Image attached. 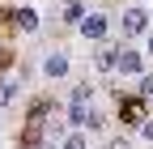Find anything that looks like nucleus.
<instances>
[{"mask_svg": "<svg viewBox=\"0 0 153 149\" xmlns=\"http://www.w3.org/2000/svg\"><path fill=\"white\" fill-rule=\"evenodd\" d=\"M145 26H149V13H145V9H123V17H119V30L128 34V39L145 34Z\"/></svg>", "mask_w": 153, "mask_h": 149, "instance_id": "obj_1", "label": "nucleus"}, {"mask_svg": "<svg viewBox=\"0 0 153 149\" xmlns=\"http://www.w3.org/2000/svg\"><path fill=\"white\" fill-rule=\"evenodd\" d=\"M145 107H149V102H145L140 94H136V98H119V119H123V124H149V119H145Z\"/></svg>", "mask_w": 153, "mask_h": 149, "instance_id": "obj_2", "label": "nucleus"}, {"mask_svg": "<svg viewBox=\"0 0 153 149\" xmlns=\"http://www.w3.org/2000/svg\"><path fill=\"white\" fill-rule=\"evenodd\" d=\"M119 72H128V77H140V72H145V55H140V51H132V47H123V51H119Z\"/></svg>", "mask_w": 153, "mask_h": 149, "instance_id": "obj_3", "label": "nucleus"}, {"mask_svg": "<svg viewBox=\"0 0 153 149\" xmlns=\"http://www.w3.org/2000/svg\"><path fill=\"white\" fill-rule=\"evenodd\" d=\"M106 30H111V22H106L102 13H89L85 22H81V34H85V39H102Z\"/></svg>", "mask_w": 153, "mask_h": 149, "instance_id": "obj_4", "label": "nucleus"}, {"mask_svg": "<svg viewBox=\"0 0 153 149\" xmlns=\"http://www.w3.org/2000/svg\"><path fill=\"white\" fill-rule=\"evenodd\" d=\"M94 64H98L102 72L119 68V51H115V47H98V51H94Z\"/></svg>", "mask_w": 153, "mask_h": 149, "instance_id": "obj_5", "label": "nucleus"}, {"mask_svg": "<svg viewBox=\"0 0 153 149\" xmlns=\"http://www.w3.org/2000/svg\"><path fill=\"white\" fill-rule=\"evenodd\" d=\"M43 72H47V77H64V72H68V60H64L60 51H51L47 60H43Z\"/></svg>", "mask_w": 153, "mask_h": 149, "instance_id": "obj_6", "label": "nucleus"}, {"mask_svg": "<svg viewBox=\"0 0 153 149\" xmlns=\"http://www.w3.org/2000/svg\"><path fill=\"white\" fill-rule=\"evenodd\" d=\"M17 26L22 30H38V13L34 9H17Z\"/></svg>", "mask_w": 153, "mask_h": 149, "instance_id": "obj_7", "label": "nucleus"}, {"mask_svg": "<svg viewBox=\"0 0 153 149\" xmlns=\"http://www.w3.org/2000/svg\"><path fill=\"white\" fill-rule=\"evenodd\" d=\"M64 17H68V22H76V26H81V17H85V9L76 4V0H68V9H64Z\"/></svg>", "mask_w": 153, "mask_h": 149, "instance_id": "obj_8", "label": "nucleus"}, {"mask_svg": "<svg viewBox=\"0 0 153 149\" xmlns=\"http://www.w3.org/2000/svg\"><path fill=\"white\" fill-rule=\"evenodd\" d=\"M136 94H140L145 102H153V72H149V77H140V89H136Z\"/></svg>", "mask_w": 153, "mask_h": 149, "instance_id": "obj_9", "label": "nucleus"}, {"mask_svg": "<svg viewBox=\"0 0 153 149\" xmlns=\"http://www.w3.org/2000/svg\"><path fill=\"white\" fill-rule=\"evenodd\" d=\"M13 89H17L13 81H0V107H9V102H13Z\"/></svg>", "mask_w": 153, "mask_h": 149, "instance_id": "obj_10", "label": "nucleus"}, {"mask_svg": "<svg viewBox=\"0 0 153 149\" xmlns=\"http://www.w3.org/2000/svg\"><path fill=\"white\" fill-rule=\"evenodd\" d=\"M64 149H85V132H68V141H64Z\"/></svg>", "mask_w": 153, "mask_h": 149, "instance_id": "obj_11", "label": "nucleus"}, {"mask_svg": "<svg viewBox=\"0 0 153 149\" xmlns=\"http://www.w3.org/2000/svg\"><path fill=\"white\" fill-rule=\"evenodd\" d=\"M140 136H145V141H153V124H140Z\"/></svg>", "mask_w": 153, "mask_h": 149, "instance_id": "obj_12", "label": "nucleus"}, {"mask_svg": "<svg viewBox=\"0 0 153 149\" xmlns=\"http://www.w3.org/2000/svg\"><path fill=\"white\" fill-rule=\"evenodd\" d=\"M111 149H128V141H123V136H115V141H111Z\"/></svg>", "mask_w": 153, "mask_h": 149, "instance_id": "obj_13", "label": "nucleus"}, {"mask_svg": "<svg viewBox=\"0 0 153 149\" xmlns=\"http://www.w3.org/2000/svg\"><path fill=\"white\" fill-rule=\"evenodd\" d=\"M4 64H9V51H0V68H4Z\"/></svg>", "mask_w": 153, "mask_h": 149, "instance_id": "obj_14", "label": "nucleus"}, {"mask_svg": "<svg viewBox=\"0 0 153 149\" xmlns=\"http://www.w3.org/2000/svg\"><path fill=\"white\" fill-rule=\"evenodd\" d=\"M149 55H153V34H149Z\"/></svg>", "mask_w": 153, "mask_h": 149, "instance_id": "obj_15", "label": "nucleus"}]
</instances>
